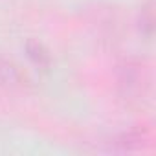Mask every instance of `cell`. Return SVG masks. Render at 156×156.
<instances>
[{
    "instance_id": "cell-2",
    "label": "cell",
    "mask_w": 156,
    "mask_h": 156,
    "mask_svg": "<svg viewBox=\"0 0 156 156\" xmlns=\"http://www.w3.org/2000/svg\"><path fill=\"white\" fill-rule=\"evenodd\" d=\"M30 55H31V57H33V59H35L37 62H41V59H42V57L46 59V55L42 53V50H41V46H37L35 50H30Z\"/></svg>"
},
{
    "instance_id": "cell-1",
    "label": "cell",
    "mask_w": 156,
    "mask_h": 156,
    "mask_svg": "<svg viewBox=\"0 0 156 156\" xmlns=\"http://www.w3.org/2000/svg\"><path fill=\"white\" fill-rule=\"evenodd\" d=\"M20 81V73L17 70V66L9 61H4V59H0V87H15L19 85Z\"/></svg>"
}]
</instances>
